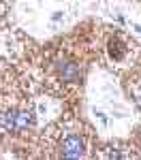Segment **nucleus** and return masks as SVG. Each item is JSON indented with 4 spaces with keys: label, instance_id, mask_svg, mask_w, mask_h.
I'll return each instance as SVG.
<instances>
[{
    "label": "nucleus",
    "instance_id": "f257e3e1",
    "mask_svg": "<svg viewBox=\"0 0 141 160\" xmlns=\"http://www.w3.org/2000/svg\"><path fill=\"white\" fill-rule=\"evenodd\" d=\"M34 124V113L30 109H7L0 111V130L2 132H19Z\"/></svg>",
    "mask_w": 141,
    "mask_h": 160
},
{
    "label": "nucleus",
    "instance_id": "f03ea898",
    "mask_svg": "<svg viewBox=\"0 0 141 160\" xmlns=\"http://www.w3.org/2000/svg\"><path fill=\"white\" fill-rule=\"evenodd\" d=\"M60 156L64 158H81L86 156V139L81 132H66L58 143Z\"/></svg>",
    "mask_w": 141,
    "mask_h": 160
},
{
    "label": "nucleus",
    "instance_id": "7ed1b4c3",
    "mask_svg": "<svg viewBox=\"0 0 141 160\" xmlns=\"http://www.w3.org/2000/svg\"><path fill=\"white\" fill-rule=\"evenodd\" d=\"M124 56H126V45L120 43L118 38H113V41L109 43V58H111L113 62H122Z\"/></svg>",
    "mask_w": 141,
    "mask_h": 160
}]
</instances>
